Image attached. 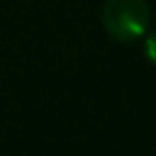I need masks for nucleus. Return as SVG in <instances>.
I'll list each match as a JSON object with an SVG mask.
<instances>
[{
    "label": "nucleus",
    "mask_w": 156,
    "mask_h": 156,
    "mask_svg": "<svg viewBox=\"0 0 156 156\" xmlns=\"http://www.w3.org/2000/svg\"><path fill=\"white\" fill-rule=\"evenodd\" d=\"M101 23L114 40H137L150 27V6L146 0H105Z\"/></svg>",
    "instance_id": "nucleus-1"
},
{
    "label": "nucleus",
    "mask_w": 156,
    "mask_h": 156,
    "mask_svg": "<svg viewBox=\"0 0 156 156\" xmlns=\"http://www.w3.org/2000/svg\"><path fill=\"white\" fill-rule=\"evenodd\" d=\"M144 53H146L148 61L156 63V30H154V32H150V34L146 36V42H144Z\"/></svg>",
    "instance_id": "nucleus-2"
}]
</instances>
